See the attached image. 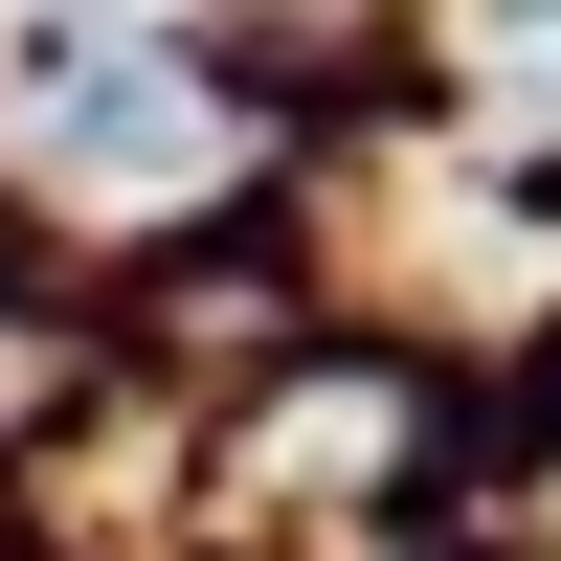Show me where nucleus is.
<instances>
[{
  "label": "nucleus",
  "mask_w": 561,
  "mask_h": 561,
  "mask_svg": "<svg viewBox=\"0 0 561 561\" xmlns=\"http://www.w3.org/2000/svg\"><path fill=\"white\" fill-rule=\"evenodd\" d=\"M0 113L45 135V180H203L225 135H203V90H180V45H158V0H0Z\"/></svg>",
  "instance_id": "obj_1"
},
{
  "label": "nucleus",
  "mask_w": 561,
  "mask_h": 561,
  "mask_svg": "<svg viewBox=\"0 0 561 561\" xmlns=\"http://www.w3.org/2000/svg\"><path fill=\"white\" fill-rule=\"evenodd\" d=\"M517 90H539V113H561V23H517Z\"/></svg>",
  "instance_id": "obj_2"
}]
</instances>
